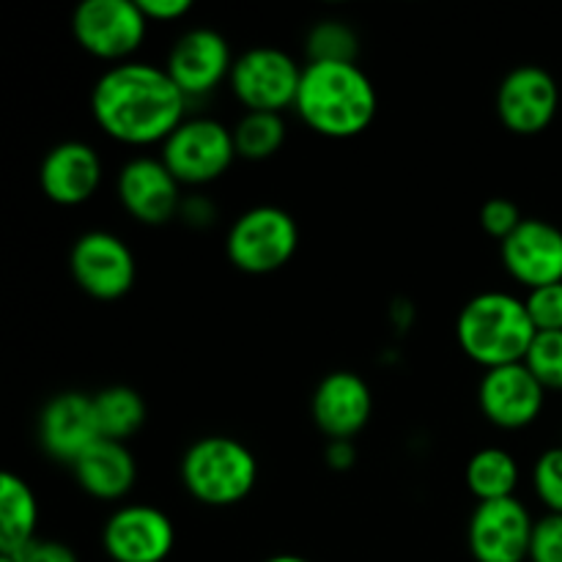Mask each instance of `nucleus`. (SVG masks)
Listing matches in <instances>:
<instances>
[{
	"mask_svg": "<svg viewBox=\"0 0 562 562\" xmlns=\"http://www.w3.org/2000/svg\"><path fill=\"white\" fill-rule=\"evenodd\" d=\"M300 225L280 206H252L234 220L225 236V256L245 274H272L294 258Z\"/></svg>",
	"mask_w": 562,
	"mask_h": 562,
	"instance_id": "nucleus-5",
	"label": "nucleus"
},
{
	"mask_svg": "<svg viewBox=\"0 0 562 562\" xmlns=\"http://www.w3.org/2000/svg\"><path fill=\"white\" fill-rule=\"evenodd\" d=\"M521 223H525V217H521L519 206H516L510 198H492V201L483 203L481 228L486 231L492 239H497L499 245H503Z\"/></svg>",
	"mask_w": 562,
	"mask_h": 562,
	"instance_id": "nucleus-29",
	"label": "nucleus"
},
{
	"mask_svg": "<svg viewBox=\"0 0 562 562\" xmlns=\"http://www.w3.org/2000/svg\"><path fill=\"white\" fill-rule=\"evenodd\" d=\"M532 488L549 514H562V448L541 453L532 467Z\"/></svg>",
	"mask_w": 562,
	"mask_h": 562,
	"instance_id": "nucleus-27",
	"label": "nucleus"
},
{
	"mask_svg": "<svg viewBox=\"0 0 562 562\" xmlns=\"http://www.w3.org/2000/svg\"><path fill=\"white\" fill-rule=\"evenodd\" d=\"M263 562H311V560L300 558V554H274V558H269Z\"/></svg>",
	"mask_w": 562,
	"mask_h": 562,
	"instance_id": "nucleus-35",
	"label": "nucleus"
},
{
	"mask_svg": "<svg viewBox=\"0 0 562 562\" xmlns=\"http://www.w3.org/2000/svg\"><path fill=\"white\" fill-rule=\"evenodd\" d=\"M0 562H20L14 554H0Z\"/></svg>",
	"mask_w": 562,
	"mask_h": 562,
	"instance_id": "nucleus-36",
	"label": "nucleus"
},
{
	"mask_svg": "<svg viewBox=\"0 0 562 562\" xmlns=\"http://www.w3.org/2000/svg\"><path fill=\"white\" fill-rule=\"evenodd\" d=\"M379 93L357 64H305L294 113L329 140H349L373 124Z\"/></svg>",
	"mask_w": 562,
	"mask_h": 562,
	"instance_id": "nucleus-2",
	"label": "nucleus"
},
{
	"mask_svg": "<svg viewBox=\"0 0 562 562\" xmlns=\"http://www.w3.org/2000/svg\"><path fill=\"white\" fill-rule=\"evenodd\" d=\"M560 110L558 80L543 66H516L497 88V115L514 135L532 137L549 130Z\"/></svg>",
	"mask_w": 562,
	"mask_h": 562,
	"instance_id": "nucleus-13",
	"label": "nucleus"
},
{
	"mask_svg": "<svg viewBox=\"0 0 562 562\" xmlns=\"http://www.w3.org/2000/svg\"><path fill=\"white\" fill-rule=\"evenodd\" d=\"M93 412H97L99 437L126 442L135 437L146 423V401L137 390L113 384L93 395Z\"/></svg>",
	"mask_w": 562,
	"mask_h": 562,
	"instance_id": "nucleus-22",
	"label": "nucleus"
},
{
	"mask_svg": "<svg viewBox=\"0 0 562 562\" xmlns=\"http://www.w3.org/2000/svg\"><path fill=\"white\" fill-rule=\"evenodd\" d=\"M324 461H327L329 470L349 472L357 461L355 439H329L327 448H324Z\"/></svg>",
	"mask_w": 562,
	"mask_h": 562,
	"instance_id": "nucleus-34",
	"label": "nucleus"
},
{
	"mask_svg": "<svg viewBox=\"0 0 562 562\" xmlns=\"http://www.w3.org/2000/svg\"><path fill=\"white\" fill-rule=\"evenodd\" d=\"M181 483L195 503L231 508L252 494L258 483V459L234 437H203L181 456Z\"/></svg>",
	"mask_w": 562,
	"mask_h": 562,
	"instance_id": "nucleus-4",
	"label": "nucleus"
},
{
	"mask_svg": "<svg viewBox=\"0 0 562 562\" xmlns=\"http://www.w3.org/2000/svg\"><path fill=\"white\" fill-rule=\"evenodd\" d=\"M311 412L327 439H355L373 415L371 387L357 373L333 371L313 390Z\"/></svg>",
	"mask_w": 562,
	"mask_h": 562,
	"instance_id": "nucleus-19",
	"label": "nucleus"
},
{
	"mask_svg": "<svg viewBox=\"0 0 562 562\" xmlns=\"http://www.w3.org/2000/svg\"><path fill=\"white\" fill-rule=\"evenodd\" d=\"M307 64H357L360 38L344 20H322L307 31L305 38Z\"/></svg>",
	"mask_w": 562,
	"mask_h": 562,
	"instance_id": "nucleus-25",
	"label": "nucleus"
},
{
	"mask_svg": "<svg viewBox=\"0 0 562 562\" xmlns=\"http://www.w3.org/2000/svg\"><path fill=\"white\" fill-rule=\"evenodd\" d=\"M69 272L82 294L99 302H115L135 285L137 261L121 236L110 231H88L71 245Z\"/></svg>",
	"mask_w": 562,
	"mask_h": 562,
	"instance_id": "nucleus-9",
	"label": "nucleus"
},
{
	"mask_svg": "<svg viewBox=\"0 0 562 562\" xmlns=\"http://www.w3.org/2000/svg\"><path fill=\"white\" fill-rule=\"evenodd\" d=\"M102 157L82 140H64L49 148L38 168V187L55 206L75 209L91 201L102 184Z\"/></svg>",
	"mask_w": 562,
	"mask_h": 562,
	"instance_id": "nucleus-18",
	"label": "nucleus"
},
{
	"mask_svg": "<svg viewBox=\"0 0 562 562\" xmlns=\"http://www.w3.org/2000/svg\"><path fill=\"white\" fill-rule=\"evenodd\" d=\"M302 69L280 47H250L234 60L231 69V93L247 113H280L294 108L296 93H300Z\"/></svg>",
	"mask_w": 562,
	"mask_h": 562,
	"instance_id": "nucleus-6",
	"label": "nucleus"
},
{
	"mask_svg": "<svg viewBox=\"0 0 562 562\" xmlns=\"http://www.w3.org/2000/svg\"><path fill=\"white\" fill-rule=\"evenodd\" d=\"M536 519L521 499L477 503L467 527V543L475 562H527L530 560Z\"/></svg>",
	"mask_w": 562,
	"mask_h": 562,
	"instance_id": "nucleus-11",
	"label": "nucleus"
},
{
	"mask_svg": "<svg viewBox=\"0 0 562 562\" xmlns=\"http://www.w3.org/2000/svg\"><path fill=\"white\" fill-rule=\"evenodd\" d=\"M530 562H562V514H547L536 521Z\"/></svg>",
	"mask_w": 562,
	"mask_h": 562,
	"instance_id": "nucleus-30",
	"label": "nucleus"
},
{
	"mask_svg": "<svg viewBox=\"0 0 562 562\" xmlns=\"http://www.w3.org/2000/svg\"><path fill=\"white\" fill-rule=\"evenodd\" d=\"M148 22H179L192 11L190 0H137Z\"/></svg>",
	"mask_w": 562,
	"mask_h": 562,
	"instance_id": "nucleus-33",
	"label": "nucleus"
},
{
	"mask_svg": "<svg viewBox=\"0 0 562 562\" xmlns=\"http://www.w3.org/2000/svg\"><path fill=\"white\" fill-rule=\"evenodd\" d=\"M179 220L187 228L206 231L217 223V206L209 195H184L179 209Z\"/></svg>",
	"mask_w": 562,
	"mask_h": 562,
	"instance_id": "nucleus-31",
	"label": "nucleus"
},
{
	"mask_svg": "<svg viewBox=\"0 0 562 562\" xmlns=\"http://www.w3.org/2000/svg\"><path fill=\"white\" fill-rule=\"evenodd\" d=\"M525 305L538 333H562V283L527 291Z\"/></svg>",
	"mask_w": 562,
	"mask_h": 562,
	"instance_id": "nucleus-28",
	"label": "nucleus"
},
{
	"mask_svg": "<svg viewBox=\"0 0 562 562\" xmlns=\"http://www.w3.org/2000/svg\"><path fill=\"white\" fill-rule=\"evenodd\" d=\"M536 335L538 329L525 300L508 291H483L472 296L456 322L461 351L486 371L525 362Z\"/></svg>",
	"mask_w": 562,
	"mask_h": 562,
	"instance_id": "nucleus-3",
	"label": "nucleus"
},
{
	"mask_svg": "<svg viewBox=\"0 0 562 562\" xmlns=\"http://www.w3.org/2000/svg\"><path fill=\"white\" fill-rule=\"evenodd\" d=\"M75 481L88 497L99 503H119L135 488L137 461L126 442L99 439L71 464Z\"/></svg>",
	"mask_w": 562,
	"mask_h": 562,
	"instance_id": "nucleus-20",
	"label": "nucleus"
},
{
	"mask_svg": "<svg viewBox=\"0 0 562 562\" xmlns=\"http://www.w3.org/2000/svg\"><path fill=\"white\" fill-rule=\"evenodd\" d=\"M148 20L132 0H86L75 9L71 33L80 49L110 66L135 60L146 38Z\"/></svg>",
	"mask_w": 562,
	"mask_h": 562,
	"instance_id": "nucleus-8",
	"label": "nucleus"
},
{
	"mask_svg": "<svg viewBox=\"0 0 562 562\" xmlns=\"http://www.w3.org/2000/svg\"><path fill=\"white\" fill-rule=\"evenodd\" d=\"M20 562H77V554L71 547L60 541H49V538H38L22 554H16Z\"/></svg>",
	"mask_w": 562,
	"mask_h": 562,
	"instance_id": "nucleus-32",
	"label": "nucleus"
},
{
	"mask_svg": "<svg viewBox=\"0 0 562 562\" xmlns=\"http://www.w3.org/2000/svg\"><path fill=\"white\" fill-rule=\"evenodd\" d=\"M102 549L113 562H165L176 549V525L154 505H121L104 521Z\"/></svg>",
	"mask_w": 562,
	"mask_h": 562,
	"instance_id": "nucleus-10",
	"label": "nucleus"
},
{
	"mask_svg": "<svg viewBox=\"0 0 562 562\" xmlns=\"http://www.w3.org/2000/svg\"><path fill=\"white\" fill-rule=\"evenodd\" d=\"M115 192L124 212L140 225H165L179 220L184 195L181 184L159 157H135L121 168Z\"/></svg>",
	"mask_w": 562,
	"mask_h": 562,
	"instance_id": "nucleus-15",
	"label": "nucleus"
},
{
	"mask_svg": "<svg viewBox=\"0 0 562 562\" xmlns=\"http://www.w3.org/2000/svg\"><path fill=\"white\" fill-rule=\"evenodd\" d=\"M234 60L231 44L223 33L212 27H190L173 42L165 69L181 88V93L195 102V99H206L225 80H231Z\"/></svg>",
	"mask_w": 562,
	"mask_h": 562,
	"instance_id": "nucleus-12",
	"label": "nucleus"
},
{
	"mask_svg": "<svg viewBox=\"0 0 562 562\" xmlns=\"http://www.w3.org/2000/svg\"><path fill=\"white\" fill-rule=\"evenodd\" d=\"M38 499L14 472L0 475V554H22L36 538Z\"/></svg>",
	"mask_w": 562,
	"mask_h": 562,
	"instance_id": "nucleus-21",
	"label": "nucleus"
},
{
	"mask_svg": "<svg viewBox=\"0 0 562 562\" xmlns=\"http://www.w3.org/2000/svg\"><path fill=\"white\" fill-rule=\"evenodd\" d=\"M285 121L280 113H245L234 126L236 157L247 162H263L272 159L283 148Z\"/></svg>",
	"mask_w": 562,
	"mask_h": 562,
	"instance_id": "nucleus-24",
	"label": "nucleus"
},
{
	"mask_svg": "<svg viewBox=\"0 0 562 562\" xmlns=\"http://www.w3.org/2000/svg\"><path fill=\"white\" fill-rule=\"evenodd\" d=\"M38 445L44 453L58 464H75L93 442H99L97 412H93V395L66 390L53 395L38 412L36 423Z\"/></svg>",
	"mask_w": 562,
	"mask_h": 562,
	"instance_id": "nucleus-16",
	"label": "nucleus"
},
{
	"mask_svg": "<svg viewBox=\"0 0 562 562\" xmlns=\"http://www.w3.org/2000/svg\"><path fill=\"white\" fill-rule=\"evenodd\" d=\"M467 488L477 497V503L514 497L519 486V464L503 448H483L467 461Z\"/></svg>",
	"mask_w": 562,
	"mask_h": 562,
	"instance_id": "nucleus-23",
	"label": "nucleus"
},
{
	"mask_svg": "<svg viewBox=\"0 0 562 562\" xmlns=\"http://www.w3.org/2000/svg\"><path fill=\"white\" fill-rule=\"evenodd\" d=\"M525 366L543 390H562V333H538Z\"/></svg>",
	"mask_w": 562,
	"mask_h": 562,
	"instance_id": "nucleus-26",
	"label": "nucleus"
},
{
	"mask_svg": "<svg viewBox=\"0 0 562 562\" xmlns=\"http://www.w3.org/2000/svg\"><path fill=\"white\" fill-rule=\"evenodd\" d=\"M159 159L168 165V170L179 179L181 187L214 184L228 173L236 159L234 130L220 124L217 119H209V115L187 119L162 143Z\"/></svg>",
	"mask_w": 562,
	"mask_h": 562,
	"instance_id": "nucleus-7",
	"label": "nucleus"
},
{
	"mask_svg": "<svg viewBox=\"0 0 562 562\" xmlns=\"http://www.w3.org/2000/svg\"><path fill=\"white\" fill-rule=\"evenodd\" d=\"M505 269L527 291L562 283V231L547 220L527 217L499 245Z\"/></svg>",
	"mask_w": 562,
	"mask_h": 562,
	"instance_id": "nucleus-17",
	"label": "nucleus"
},
{
	"mask_svg": "<svg viewBox=\"0 0 562 562\" xmlns=\"http://www.w3.org/2000/svg\"><path fill=\"white\" fill-rule=\"evenodd\" d=\"M477 404L492 426L503 431H521L541 417L547 390L525 362H516V366L492 368L483 373Z\"/></svg>",
	"mask_w": 562,
	"mask_h": 562,
	"instance_id": "nucleus-14",
	"label": "nucleus"
},
{
	"mask_svg": "<svg viewBox=\"0 0 562 562\" xmlns=\"http://www.w3.org/2000/svg\"><path fill=\"white\" fill-rule=\"evenodd\" d=\"M187 108L190 99L168 69L148 60L110 66L91 88L93 121L121 146H162L190 119Z\"/></svg>",
	"mask_w": 562,
	"mask_h": 562,
	"instance_id": "nucleus-1",
	"label": "nucleus"
}]
</instances>
